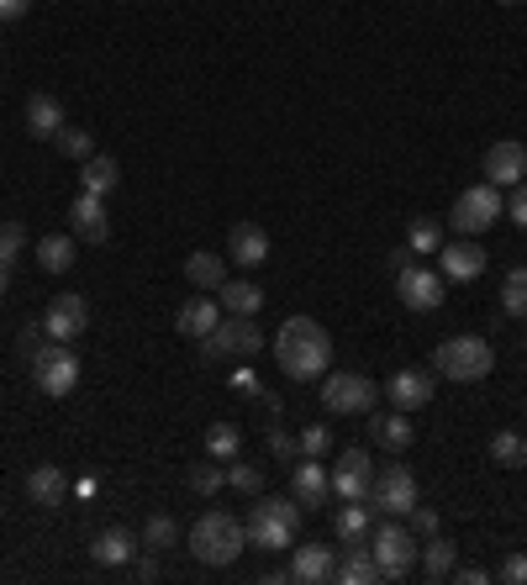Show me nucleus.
<instances>
[{
    "label": "nucleus",
    "instance_id": "f257e3e1",
    "mask_svg": "<svg viewBox=\"0 0 527 585\" xmlns=\"http://www.w3.org/2000/svg\"><path fill=\"white\" fill-rule=\"evenodd\" d=\"M274 364L285 381H323L332 370V338L317 317H291L274 332Z\"/></svg>",
    "mask_w": 527,
    "mask_h": 585
},
{
    "label": "nucleus",
    "instance_id": "f03ea898",
    "mask_svg": "<svg viewBox=\"0 0 527 585\" xmlns=\"http://www.w3.org/2000/svg\"><path fill=\"white\" fill-rule=\"evenodd\" d=\"M243 549H248V533H243V523L227 517V512H201L196 527H190V554L201 559V564H211V570L237 564Z\"/></svg>",
    "mask_w": 527,
    "mask_h": 585
},
{
    "label": "nucleus",
    "instance_id": "7ed1b4c3",
    "mask_svg": "<svg viewBox=\"0 0 527 585\" xmlns=\"http://www.w3.org/2000/svg\"><path fill=\"white\" fill-rule=\"evenodd\" d=\"M433 370L443 381H459V385H475V381H491L496 370V349L475 332H459V338H443L433 349Z\"/></svg>",
    "mask_w": 527,
    "mask_h": 585
},
{
    "label": "nucleus",
    "instance_id": "20e7f679",
    "mask_svg": "<svg viewBox=\"0 0 527 585\" xmlns=\"http://www.w3.org/2000/svg\"><path fill=\"white\" fill-rule=\"evenodd\" d=\"M417 549H422L417 533L401 527L396 517H385L380 527H370V554H375L385 581H407L411 570H417Z\"/></svg>",
    "mask_w": 527,
    "mask_h": 585
},
{
    "label": "nucleus",
    "instance_id": "39448f33",
    "mask_svg": "<svg viewBox=\"0 0 527 585\" xmlns=\"http://www.w3.org/2000/svg\"><path fill=\"white\" fill-rule=\"evenodd\" d=\"M380 401V385L370 381V375H359V370H327L323 375V407L332 417H370Z\"/></svg>",
    "mask_w": 527,
    "mask_h": 585
},
{
    "label": "nucleus",
    "instance_id": "423d86ee",
    "mask_svg": "<svg viewBox=\"0 0 527 585\" xmlns=\"http://www.w3.org/2000/svg\"><path fill=\"white\" fill-rule=\"evenodd\" d=\"M501 217H506V201H501V190L485 179V185H469L465 196L454 201V211H448V227L459 237H480L485 227H496Z\"/></svg>",
    "mask_w": 527,
    "mask_h": 585
},
{
    "label": "nucleus",
    "instance_id": "0eeeda50",
    "mask_svg": "<svg viewBox=\"0 0 527 585\" xmlns=\"http://www.w3.org/2000/svg\"><path fill=\"white\" fill-rule=\"evenodd\" d=\"M32 381H37V390L43 396H69L74 385H80V353H74V343H43L37 349V359H32Z\"/></svg>",
    "mask_w": 527,
    "mask_h": 585
},
{
    "label": "nucleus",
    "instance_id": "6e6552de",
    "mask_svg": "<svg viewBox=\"0 0 527 585\" xmlns=\"http://www.w3.org/2000/svg\"><path fill=\"white\" fill-rule=\"evenodd\" d=\"M201 353L206 359H254V353H264V332L254 327V317H222L216 323V332H206L201 338Z\"/></svg>",
    "mask_w": 527,
    "mask_h": 585
},
{
    "label": "nucleus",
    "instance_id": "1a4fd4ad",
    "mask_svg": "<svg viewBox=\"0 0 527 585\" xmlns=\"http://www.w3.org/2000/svg\"><path fill=\"white\" fill-rule=\"evenodd\" d=\"M370 506L385 512V517H407L411 506H417V480H411V469H401V465L375 469V480H370Z\"/></svg>",
    "mask_w": 527,
    "mask_h": 585
},
{
    "label": "nucleus",
    "instance_id": "9d476101",
    "mask_svg": "<svg viewBox=\"0 0 527 585\" xmlns=\"http://www.w3.org/2000/svg\"><path fill=\"white\" fill-rule=\"evenodd\" d=\"M43 332H48L54 343H80L90 332V301L80 291L54 295V306H48V317H43Z\"/></svg>",
    "mask_w": 527,
    "mask_h": 585
},
{
    "label": "nucleus",
    "instance_id": "9b49d317",
    "mask_svg": "<svg viewBox=\"0 0 527 585\" xmlns=\"http://www.w3.org/2000/svg\"><path fill=\"white\" fill-rule=\"evenodd\" d=\"M243 533H248V549H264V554H285V549H295V533H301V527H291L285 517H274L264 501H254V512H248Z\"/></svg>",
    "mask_w": 527,
    "mask_h": 585
},
{
    "label": "nucleus",
    "instance_id": "f8f14e48",
    "mask_svg": "<svg viewBox=\"0 0 527 585\" xmlns=\"http://www.w3.org/2000/svg\"><path fill=\"white\" fill-rule=\"evenodd\" d=\"M396 295L407 312H438L443 306V274H433L428 264H411L396 274Z\"/></svg>",
    "mask_w": 527,
    "mask_h": 585
},
{
    "label": "nucleus",
    "instance_id": "ddd939ff",
    "mask_svg": "<svg viewBox=\"0 0 527 585\" xmlns=\"http://www.w3.org/2000/svg\"><path fill=\"white\" fill-rule=\"evenodd\" d=\"M370 480H375V465H370L364 448H343L338 469L327 475V485H332L338 501H370Z\"/></svg>",
    "mask_w": 527,
    "mask_h": 585
},
{
    "label": "nucleus",
    "instance_id": "4468645a",
    "mask_svg": "<svg viewBox=\"0 0 527 585\" xmlns=\"http://www.w3.org/2000/svg\"><path fill=\"white\" fill-rule=\"evenodd\" d=\"M69 233L80 237V243H106L112 237V222H106V196H90L80 190L74 206H69Z\"/></svg>",
    "mask_w": 527,
    "mask_h": 585
},
{
    "label": "nucleus",
    "instance_id": "2eb2a0df",
    "mask_svg": "<svg viewBox=\"0 0 527 585\" xmlns=\"http://www.w3.org/2000/svg\"><path fill=\"white\" fill-rule=\"evenodd\" d=\"M480 169H485V179H491V185H523L527 179V148L517 143V138H506V143H496L491 148V153H485V164H480Z\"/></svg>",
    "mask_w": 527,
    "mask_h": 585
},
{
    "label": "nucleus",
    "instance_id": "dca6fc26",
    "mask_svg": "<svg viewBox=\"0 0 527 585\" xmlns=\"http://www.w3.org/2000/svg\"><path fill=\"white\" fill-rule=\"evenodd\" d=\"M480 269H485V248H480L475 237L438 248V274H443V280H459V285H469V280H480Z\"/></svg>",
    "mask_w": 527,
    "mask_h": 585
},
{
    "label": "nucleus",
    "instance_id": "f3484780",
    "mask_svg": "<svg viewBox=\"0 0 527 585\" xmlns=\"http://www.w3.org/2000/svg\"><path fill=\"white\" fill-rule=\"evenodd\" d=\"M332 570H338V554H332L327 543L291 549V581L295 585H323V581H332Z\"/></svg>",
    "mask_w": 527,
    "mask_h": 585
},
{
    "label": "nucleus",
    "instance_id": "a211bd4d",
    "mask_svg": "<svg viewBox=\"0 0 527 585\" xmlns=\"http://www.w3.org/2000/svg\"><path fill=\"white\" fill-rule=\"evenodd\" d=\"M27 132L37 138V143H54L63 132V106L59 95H48V90H37V95H27Z\"/></svg>",
    "mask_w": 527,
    "mask_h": 585
},
{
    "label": "nucleus",
    "instance_id": "6ab92c4d",
    "mask_svg": "<svg viewBox=\"0 0 527 585\" xmlns=\"http://www.w3.org/2000/svg\"><path fill=\"white\" fill-rule=\"evenodd\" d=\"M216 323H222V306H216L211 295H190V301L179 306V317H175L179 338H196V343H201L206 332H216Z\"/></svg>",
    "mask_w": 527,
    "mask_h": 585
},
{
    "label": "nucleus",
    "instance_id": "aec40b11",
    "mask_svg": "<svg viewBox=\"0 0 527 585\" xmlns=\"http://www.w3.org/2000/svg\"><path fill=\"white\" fill-rule=\"evenodd\" d=\"M433 401V375L428 370H401V375H390V407L396 411H417Z\"/></svg>",
    "mask_w": 527,
    "mask_h": 585
},
{
    "label": "nucleus",
    "instance_id": "412c9836",
    "mask_svg": "<svg viewBox=\"0 0 527 585\" xmlns=\"http://www.w3.org/2000/svg\"><path fill=\"white\" fill-rule=\"evenodd\" d=\"M90 554H95L101 570H117V564H132V559H138V538H132L127 527H106V533H95Z\"/></svg>",
    "mask_w": 527,
    "mask_h": 585
},
{
    "label": "nucleus",
    "instance_id": "4be33fe9",
    "mask_svg": "<svg viewBox=\"0 0 527 585\" xmlns=\"http://www.w3.org/2000/svg\"><path fill=\"white\" fill-rule=\"evenodd\" d=\"M227 259L243 264V269H259V264L269 259V233L254 227V222H237L233 237H227Z\"/></svg>",
    "mask_w": 527,
    "mask_h": 585
},
{
    "label": "nucleus",
    "instance_id": "5701e85b",
    "mask_svg": "<svg viewBox=\"0 0 527 585\" xmlns=\"http://www.w3.org/2000/svg\"><path fill=\"white\" fill-rule=\"evenodd\" d=\"M370 438L390 448V454H401V448H411L417 428L407 422V411H370Z\"/></svg>",
    "mask_w": 527,
    "mask_h": 585
},
{
    "label": "nucleus",
    "instance_id": "b1692460",
    "mask_svg": "<svg viewBox=\"0 0 527 585\" xmlns=\"http://www.w3.org/2000/svg\"><path fill=\"white\" fill-rule=\"evenodd\" d=\"M185 280H190L196 291H222V285H227V254L196 248V254L185 259Z\"/></svg>",
    "mask_w": 527,
    "mask_h": 585
},
{
    "label": "nucleus",
    "instance_id": "393cba45",
    "mask_svg": "<svg viewBox=\"0 0 527 585\" xmlns=\"http://www.w3.org/2000/svg\"><path fill=\"white\" fill-rule=\"evenodd\" d=\"M332 527L343 543H370V527H375V506L370 501H338L332 512Z\"/></svg>",
    "mask_w": 527,
    "mask_h": 585
},
{
    "label": "nucleus",
    "instance_id": "a878e982",
    "mask_svg": "<svg viewBox=\"0 0 527 585\" xmlns=\"http://www.w3.org/2000/svg\"><path fill=\"white\" fill-rule=\"evenodd\" d=\"M291 485H295V501H306V512L312 506H323L332 496V485H327V469L317 459H295L291 465Z\"/></svg>",
    "mask_w": 527,
    "mask_h": 585
},
{
    "label": "nucleus",
    "instance_id": "bb28decb",
    "mask_svg": "<svg viewBox=\"0 0 527 585\" xmlns=\"http://www.w3.org/2000/svg\"><path fill=\"white\" fill-rule=\"evenodd\" d=\"M417 564H422V575H428V581H448V575H454V564H459V543H454V538H443V533H433V538L417 549Z\"/></svg>",
    "mask_w": 527,
    "mask_h": 585
},
{
    "label": "nucleus",
    "instance_id": "cd10ccee",
    "mask_svg": "<svg viewBox=\"0 0 527 585\" xmlns=\"http://www.w3.org/2000/svg\"><path fill=\"white\" fill-rule=\"evenodd\" d=\"M332 581L338 585H375L385 581L380 564H375V554H370V543H349V554H343V564L332 570Z\"/></svg>",
    "mask_w": 527,
    "mask_h": 585
},
{
    "label": "nucleus",
    "instance_id": "c85d7f7f",
    "mask_svg": "<svg viewBox=\"0 0 527 585\" xmlns=\"http://www.w3.org/2000/svg\"><path fill=\"white\" fill-rule=\"evenodd\" d=\"M117 185H121V164L112 153H90L85 164H80V190H90V196H112Z\"/></svg>",
    "mask_w": 527,
    "mask_h": 585
},
{
    "label": "nucleus",
    "instance_id": "c756f323",
    "mask_svg": "<svg viewBox=\"0 0 527 585\" xmlns=\"http://www.w3.org/2000/svg\"><path fill=\"white\" fill-rule=\"evenodd\" d=\"M37 269L43 274H63V269H74V237L69 233H48L37 243Z\"/></svg>",
    "mask_w": 527,
    "mask_h": 585
},
{
    "label": "nucleus",
    "instance_id": "7c9ffc66",
    "mask_svg": "<svg viewBox=\"0 0 527 585\" xmlns=\"http://www.w3.org/2000/svg\"><path fill=\"white\" fill-rule=\"evenodd\" d=\"M216 295H222V312H233V317H254V312L264 306V291L254 285V280H227Z\"/></svg>",
    "mask_w": 527,
    "mask_h": 585
},
{
    "label": "nucleus",
    "instance_id": "2f4dec72",
    "mask_svg": "<svg viewBox=\"0 0 527 585\" xmlns=\"http://www.w3.org/2000/svg\"><path fill=\"white\" fill-rule=\"evenodd\" d=\"M27 496H32V506H59L63 501V475H59V465H37L27 475Z\"/></svg>",
    "mask_w": 527,
    "mask_h": 585
},
{
    "label": "nucleus",
    "instance_id": "473e14b6",
    "mask_svg": "<svg viewBox=\"0 0 527 585\" xmlns=\"http://www.w3.org/2000/svg\"><path fill=\"white\" fill-rule=\"evenodd\" d=\"M185 485H190V491H196V496H216V491H222V485H227V465H222V459H211V454H206L201 465H190V469H185Z\"/></svg>",
    "mask_w": 527,
    "mask_h": 585
},
{
    "label": "nucleus",
    "instance_id": "72a5a7b5",
    "mask_svg": "<svg viewBox=\"0 0 527 585\" xmlns=\"http://www.w3.org/2000/svg\"><path fill=\"white\" fill-rule=\"evenodd\" d=\"M237 448H243V433H237L233 422H211V428H206V454H211V459L233 465Z\"/></svg>",
    "mask_w": 527,
    "mask_h": 585
},
{
    "label": "nucleus",
    "instance_id": "f704fd0d",
    "mask_svg": "<svg viewBox=\"0 0 527 585\" xmlns=\"http://www.w3.org/2000/svg\"><path fill=\"white\" fill-rule=\"evenodd\" d=\"M407 248L422 259V254H438L443 248V227L433 222V217H411L407 222Z\"/></svg>",
    "mask_w": 527,
    "mask_h": 585
},
{
    "label": "nucleus",
    "instance_id": "c9c22d12",
    "mask_svg": "<svg viewBox=\"0 0 527 585\" xmlns=\"http://www.w3.org/2000/svg\"><path fill=\"white\" fill-rule=\"evenodd\" d=\"M491 465L523 469L527 465V438H523V433H512V428H506V433H496V438H491Z\"/></svg>",
    "mask_w": 527,
    "mask_h": 585
},
{
    "label": "nucleus",
    "instance_id": "e433bc0d",
    "mask_svg": "<svg viewBox=\"0 0 527 585\" xmlns=\"http://www.w3.org/2000/svg\"><path fill=\"white\" fill-rule=\"evenodd\" d=\"M179 543V527H175V517H164V512H153L143 523V549H153V554H169Z\"/></svg>",
    "mask_w": 527,
    "mask_h": 585
},
{
    "label": "nucleus",
    "instance_id": "4c0bfd02",
    "mask_svg": "<svg viewBox=\"0 0 527 585\" xmlns=\"http://www.w3.org/2000/svg\"><path fill=\"white\" fill-rule=\"evenodd\" d=\"M501 312H506V317H527V264H517V269L501 280Z\"/></svg>",
    "mask_w": 527,
    "mask_h": 585
},
{
    "label": "nucleus",
    "instance_id": "58836bf2",
    "mask_svg": "<svg viewBox=\"0 0 527 585\" xmlns=\"http://www.w3.org/2000/svg\"><path fill=\"white\" fill-rule=\"evenodd\" d=\"M227 485L243 491V496H259L264 491V465H243V459H233V465H227Z\"/></svg>",
    "mask_w": 527,
    "mask_h": 585
},
{
    "label": "nucleus",
    "instance_id": "ea45409f",
    "mask_svg": "<svg viewBox=\"0 0 527 585\" xmlns=\"http://www.w3.org/2000/svg\"><path fill=\"white\" fill-rule=\"evenodd\" d=\"M54 143H59V153H69L74 164H85L90 153H95V143H90V132H85V127H63V132L54 138Z\"/></svg>",
    "mask_w": 527,
    "mask_h": 585
},
{
    "label": "nucleus",
    "instance_id": "a19ab883",
    "mask_svg": "<svg viewBox=\"0 0 527 585\" xmlns=\"http://www.w3.org/2000/svg\"><path fill=\"white\" fill-rule=\"evenodd\" d=\"M295 438H301V459H323V454H332V433H327L323 422H317V428H301Z\"/></svg>",
    "mask_w": 527,
    "mask_h": 585
},
{
    "label": "nucleus",
    "instance_id": "79ce46f5",
    "mask_svg": "<svg viewBox=\"0 0 527 585\" xmlns=\"http://www.w3.org/2000/svg\"><path fill=\"white\" fill-rule=\"evenodd\" d=\"M269 454H274L280 465H295V459H301V438L285 433V428H269Z\"/></svg>",
    "mask_w": 527,
    "mask_h": 585
},
{
    "label": "nucleus",
    "instance_id": "37998d69",
    "mask_svg": "<svg viewBox=\"0 0 527 585\" xmlns=\"http://www.w3.org/2000/svg\"><path fill=\"white\" fill-rule=\"evenodd\" d=\"M22 248H27V227H22V222H5V227H0V264H16Z\"/></svg>",
    "mask_w": 527,
    "mask_h": 585
},
{
    "label": "nucleus",
    "instance_id": "c03bdc74",
    "mask_svg": "<svg viewBox=\"0 0 527 585\" xmlns=\"http://www.w3.org/2000/svg\"><path fill=\"white\" fill-rule=\"evenodd\" d=\"M407 527H411V533H417V538H433V533H443L438 512H433V506H422V501H417V506H411V512H407Z\"/></svg>",
    "mask_w": 527,
    "mask_h": 585
},
{
    "label": "nucleus",
    "instance_id": "a18cd8bd",
    "mask_svg": "<svg viewBox=\"0 0 527 585\" xmlns=\"http://www.w3.org/2000/svg\"><path fill=\"white\" fill-rule=\"evenodd\" d=\"M227 385H233V390L243 396V401H259V396H264V381L254 375V370H248V359H243V364L233 370V381H227Z\"/></svg>",
    "mask_w": 527,
    "mask_h": 585
},
{
    "label": "nucleus",
    "instance_id": "49530a36",
    "mask_svg": "<svg viewBox=\"0 0 527 585\" xmlns=\"http://www.w3.org/2000/svg\"><path fill=\"white\" fill-rule=\"evenodd\" d=\"M43 343H48L43 323H27L22 332H16V353H22V359H37V349H43Z\"/></svg>",
    "mask_w": 527,
    "mask_h": 585
},
{
    "label": "nucleus",
    "instance_id": "de8ad7c7",
    "mask_svg": "<svg viewBox=\"0 0 527 585\" xmlns=\"http://www.w3.org/2000/svg\"><path fill=\"white\" fill-rule=\"evenodd\" d=\"M496 581H506V585H527V554H512L506 564L496 570Z\"/></svg>",
    "mask_w": 527,
    "mask_h": 585
},
{
    "label": "nucleus",
    "instance_id": "09e8293b",
    "mask_svg": "<svg viewBox=\"0 0 527 585\" xmlns=\"http://www.w3.org/2000/svg\"><path fill=\"white\" fill-rule=\"evenodd\" d=\"M506 217H512L517 227H527V179H523V185H512V201H506Z\"/></svg>",
    "mask_w": 527,
    "mask_h": 585
},
{
    "label": "nucleus",
    "instance_id": "8fccbe9b",
    "mask_svg": "<svg viewBox=\"0 0 527 585\" xmlns=\"http://www.w3.org/2000/svg\"><path fill=\"white\" fill-rule=\"evenodd\" d=\"M32 11V0H0V22H22Z\"/></svg>",
    "mask_w": 527,
    "mask_h": 585
},
{
    "label": "nucleus",
    "instance_id": "3c124183",
    "mask_svg": "<svg viewBox=\"0 0 527 585\" xmlns=\"http://www.w3.org/2000/svg\"><path fill=\"white\" fill-rule=\"evenodd\" d=\"M454 581H459V585H485V581H491V575H485L480 564H465V570L454 564Z\"/></svg>",
    "mask_w": 527,
    "mask_h": 585
},
{
    "label": "nucleus",
    "instance_id": "603ef678",
    "mask_svg": "<svg viewBox=\"0 0 527 585\" xmlns=\"http://www.w3.org/2000/svg\"><path fill=\"white\" fill-rule=\"evenodd\" d=\"M132 570H138V581H159V559H153V549H148V559H138V564H132Z\"/></svg>",
    "mask_w": 527,
    "mask_h": 585
},
{
    "label": "nucleus",
    "instance_id": "864d4df0",
    "mask_svg": "<svg viewBox=\"0 0 527 585\" xmlns=\"http://www.w3.org/2000/svg\"><path fill=\"white\" fill-rule=\"evenodd\" d=\"M411 264H417V254H411V248H396V254H390V274H401Z\"/></svg>",
    "mask_w": 527,
    "mask_h": 585
},
{
    "label": "nucleus",
    "instance_id": "5fc2aeb1",
    "mask_svg": "<svg viewBox=\"0 0 527 585\" xmlns=\"http://www.w3.org/2000/svg\"><path fill=\"white\" fill-rule=\"evenodd\" d=\"M259 407L269 411V417H280V411H285V401H280V396H274V390H264V396H259Z\"/></svg>",
    "mask_w": 527,
    "mask_h": 585
},
{
    "label": "nucleus",
    "instance_id": "6e6d98bb",
    "mask_svg": "<svg viewBox=\"0 0 527 585\" xmlns=\"http://www.w3.org/2000/svg\"><path fill=\"white\" fill-rule=\"evenodd\" d=\"M5 285H11V264H0V295H5Z\"/></svg>",
    "mask_w": 527,
    "mask_h": 585
},
{
    "label": "nucleus",
    "instance_id": "4d7b16f0",
    "mask_svg": "<svg viewBox=\"0 0 527 585\" xmlns=\"http://www.w3.org/2000/svg\"><path fill=\"white\" fill-rule=\"evenodd\" d=\"M501 5H517V0H501Z\"/></svg>",
    "mask_w": 527,
    "mask_h": 585
}]
</instances>
